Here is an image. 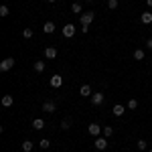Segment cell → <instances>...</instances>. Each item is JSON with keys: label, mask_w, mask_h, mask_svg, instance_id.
Segmentation results:
<instances>
[{"label": "cell", "mask_w": 152, "mask_h": 152, "mask_svg": "<svg viewBox=\"0 0 152 152\" xmlns=\"http://www.w3.org/2000/svg\"><path fill=\"white\" fill-rule=\"evenodd\" d=\"M85 2H94V0H85Z\"/></svg>", "instance_id": "obj_31"}, {"label": "cell", "mask_w": 152, "mask_h": 152, "mask_svg": "<svg viewBox=\"0 0 152 152\" xmlns=\"http://www.w3.org/2000/svg\"><path fill=\"white\" fill-rule=\"evenodd\" d=\"M107 8H110V10H116L118 8V0H107Z\"/></svg>", "instance_id": "obj_24"}, {"label": "cell", "mask_w": 152, "mask_h": 152, "mask_svg": "<svg viewBox=\"0 0 152 152\" xmlns=\"http://www.w3.org/2000/svg\"><path fill=\"white\" fill-rule=\"evenodd\" d=\"M71 10L75 12V14H83V6L79 2H73V4H71Z\"/></svg>", "instance_id": "obj_15"}, {"label": "cell", "mask_w": 152, "mask_h": 152, "mask_svg": "<svg viewBox=\"0 0 152 152\" xmlns=\"http://www.w3.org/2000/svg\"><path fill=\"white\" fill-rule=\"evenodd\" d=\"M8 6H6V4H2V6H0V16H8Z\"/></svg>", "instance_id": "obj_25"}, {"label": "cell", "mask_w": 152, "mask_h": 152, "mask_svg": "<svg viewBox=\"0 0 152 152\" xmlns=\"http://www.w3.org/2000/svg\"><path fill=\"white\" fill-rule=\"evenodd\" d=\"M136 107H138V102H136V99H130L128 102V110H136Z\"/></svg>", "instance_id": "obj_26"}, {"label": "cell", "mask_w": 152, "mask_h": 152, "mask_svg": "<svg viewBox=\"0 0 152 152\" xmlns=\"http://www.w3.org/2000/svg\"><path fill=\"white\" fill-rule=\"evenodd\" d=\"M112 112H114V116H118V118H120V116H124V112H126V107H124L122 104H116L114 107H112Z\"/></svg>", "instance_id": "obj_9"}, {"label": "cell", "mask_w": 152, "mask_h": 152, "mask_svg": "<svg viewBox=\"0 0 152 152\" xmlns=\"http://www.w3.org/2000/svg\"><path fill=\"white\" fill-rule=\"evenodd\" d=\"M134 59H136V61H142V59H144V49H136V51H134Z\"/></svg>", "instance_id": "obj_19"}, {"label": "cell", "mask_w": 152, "mask_h": 152, "mask_svg": "<svg viewBox=\"0 0 152 152\" xmlns=\"http://www.w3.org/2000/svg\"><path fill=\"white\" fill-rule=\"evenodd\" d=\"M102 126H99V124H89V126H87V132H89V134H91V136H95V138H97V136H99V134H102Z\"/></svg>", "instance_id": "obj_4"}, {"label": "cell", "mask_w": 152, "mask_h": 152, "mask_svg": "<svg viewBox=\"0 0 152 152\" xmlns=\"http://www.w3.org/2000/svg\"><path fill=\"white\" fill-rule=\"evenodd\" d=\"M12 104H14V97H12L10 94H6L4 97H2V105H4V107H10Z\"/></svg>", "instance_id": "obj_12"}, {"label": "cell", "mask_w": 152, "mask_h": 152, "mask_svg": "<svg viewBox=\"0 0 152 152\" xmlns=\"http://www.w3.org/2000/svg\"><path fill=\"white\" fill-rule=\"evenodd\" d=\"M39 146H41L43 150H47L49 146H51V140H47V138H43V140H39Z\"/></svg>", "instance_id": "obj_23"}, {"label": "cell", "mask_w": 152, "mask_h": 152, "mask_svg": "<svg viewBox=\"0 0 152 152\" xmlns=\"http://www.w3.org/2000/svg\"><path fill=\"white\" fill-rule=\"evenodd\" d=\"M146 47H148V49H152V39H148V41H146Z\"/></svg>", "instance_id": "obj_28"}, {"label": "cell", "mask_w": 152, "mask_h": 152, "mask_svg": "<svg viewBox=\"0 0 152 152\" xmlns=\"http://www.w3.org/2000/svg\"><path fill=\"white\" fill-rule=\"evenodd\" d=\"M94 146L97 150H105V148H107V138H105V136H97L95 142H94Z\"/></svg>", "instance_id": "obj_2"}, {"label": "cell", "mask_w": 152, "mask_h": 152, "mask_svg": "<svg viewBox=\"0 0 152 152\" xmlns=\"http://www.w3.org/2000/svg\"><path fill=\"white\" fill-rule=\"evenodd\" d=\"M61 85H63V77H61V75H53V77H51V87L59 89Z\"/></svg>", "instance_id": "obj_7"}, {"label": "cell", "mask_w": 152, "mask_h": 152, "mask_svg": "<svg viewBox=\"0 0 152 152\" xmlns=\"http://www.w3.org/2000/svg\"><path fill=\"white\" fill-rule=\"evenodd\" d=\"M146 4H148V6H150V8H152V0H146Z\"/></svg>", "instance_id": "obj_29"}, {"label": "cell", "mask_w": 152, "mask_h": 152, "mask_svg": "<svg viewBox=\"0 0 152 152\" xmlns=\"http://www.w3.org/2000/svg\"><path fill=\"white\" fill-rule=\"evenodd\" d=\"M140 20H142V24H150L152 23V12H142Z\"/></svg>", "instance_id": "obj_13"}, {"label": "cell", "mask_w": 152, "mask_h": 152, "mask_svg": "<svg viewBox=\"0 0 152 152\" xmlns=\"http://www.w3.org/2000/svg\"><path fill=\"white\" fill-rule=\"evenodd\" d=\"M102 134H104L105 138H110V136H112V134H114V128H112V126H105V128L102 130Z\"/></svg>", "instance_id": "obj_20"}, {"label": "cell", "mask_w": 152, "mask_h": 152, "mask_svg": "<svg viewBox=\"0 0 152 152\" xmlns=\"http://www.w3.org/2000/svg\"><path fill=\"white\" fill-rule=\"evenodd\" d=\"M126 2H130V0H126Z\"/></svg>", "instance_id": "obj_32"}, {"label": "cell", "mask_w": 152, "mask_h": 152, "mask_svg": "<svg viewBox=\"0 0 152 152\" xmlns=\"http://www.w3.org/2000/svg\"><path fill=\"white\" fill-rule=\"evenodd\" d=\"M94 18H95L94 12H83L81 14V24H87V26H89V24L94 23Z\"/></svg>", "instance_id": "obj_5"}, {"label": "cell", "mask_w": 152, "mask_h": 152, "mask_svg": "<svg viewBox=\"0 0 152 152\" xmlns=\"http://www.w3.org/2000/svg\"><path fill=\"white\" fill-rule=\"evenodd\" d=\"M33 128L35 130H43L45 128V122H43L41 118H37V120H33Z\"/></svg>", "instance_id": "obj_16"}, {"label": "cell", "mask_w": 152, "mask_h": 152, "mask_svg": "<svg viewBox=\"0 0 152 152\" xmlns=\"http://www.w3.org/2000/svg\"><path fill=\"white\" fill-rule=\"evenodd\" d=\"M136 148H138V150H146V148H148V142L146 140H138L136 142Z\"/></svg>", "instance_id": "obj_21"}, {"label": "cell", "mask_w": 152, "mask_h": 152, "mask_svg": "<svg viewBox=\"0 0 152 152\" xmlns=\"http://www.w3.org/2000/svg\"><path fill=\"white\" fill-rule=\"evenodd\" d=\"M57 57V49L55 47H47L45 49V59H55Z\"/></svg>", "instance_id": "obj_11"}, {"label": "cell", "mask_w": 152, "mask_h": 152, "mask_svg": "<svg viewBox=\"0 0 152 152\" xmlns=\"http://www.w3.org/2000/svg\"><path fill=\"white\" fill-rule=\"evenodd\" d=\"M104 97H105L104 94H94L91 95V105H102L104 104Z\"/></svg>", "instance_id": "obj_8"}, {"label": "cell", "mask_w": 152, "mask_h": 152, "mask_svg": "<svg viewBox=\"0 0 152 152\" xmlns=\"http://www.w3.org/2000/svg\"><path fill=\"white\" fill-rule=\"evenodd\" d=\"M150 152H152V150H150Z\"/></svg>", "instance_id": "obj_33"}, {"label": "cell", "mask_w": 152, "mask_h": 152, "mask_svg": "<svg viewBox=\"0 0 152 152\" xmlns=\"http://www.w3.org/2000/svg\"><path fill=\"white\" fill-rule=\"evenodd\" d=\"M23 37H24V39H31V37H33V31H31V28H24V31H23Z\"/></svg>", "instance_id": "obj_27"}, {"label": "cell", "mask_w": 152, "mask_h": 152, "mask_svg": "<svg viewBox=\"0 0 152 152\" xmlns=\"http://www.w3.org/2000/svg\"><path fill=\"white\" fill-rule=\"evenodd\" d=\"M75 31H77V26H75V24H65V26H63V37H67V39H71V37L75 35Z\"/></svg>", "instance_id": "obj_3"}, {"label": "cell", "mask_w": 152, "mask_h": 152, "mask_svg": "<svg viewBox=\"0 0 152 152\" xmlns=\"http://www.w3.org/2000/svg\"><path fill=\"white\" fill-rule=\"evenodd\" d=\"M33 146H35V144H33L31 140H24L23 142V150L24 152H31V150H33Z\"/></svg>", "instance_id": "obj_18"}, {"label": "cell", "mask_w": 152, "mask_h": 152, "mask_svg": "<svg viewBox=\"0 0 152 152\" xmlns=\"http://www.w3.org/2000/svg\"><path fill=\"white\" fill-rule=\"evenodd\" d=\"M69 128H71V118H65L61 122V130H69Z\"/></svg>", "instance_id": "obj_22"}, {"label": "cell", "mask_w": 152, "mask_h": 152, "mask_svg": "<svg viewBox=\"0 0 152 152\" xmlns=\"http://www.w3.org/2000/svg\"><path fill=\"white\" fill-rule=\"evenodd\" d=\"M47 2H57V0H47Z\"/></svg>", "instance_id": "obj_30"}, {"label": "cell", "mask_w": 152, "mask_h": 152, "mask_svg": "<svg viewBox=\"0 0 152 152\" xmlns=\"http://www.w3.org/2000/svg\"><path fill=\"white\" fill-rule=\"evenodd\" d=\"M79 95H83V97H91V87H89V85H87V83H85V85H81V89H79Z\"/></svg>", "instance_id": "obj_10"}, {"label": "cell", "mask_w": 152, "mask_h": 152, "mask_svg": "<svg viewBox=\"0 0 152 152\" xmlns=\"http://www.w3.org/2000/svg\"><path fill=\"white\" fill-rule=\"evenodd\" d=\"M45 67H47V65H45V61H35V71H37V73H43Z\"/></svg>", "instance_id": "obj_17"}, {"label": "cell", "mask_w": 152, "mask_h": 152, "mask_svg": "<svg viewBox=\"0 0 152 152\" xmlns=\"http://www.w3.org/2000/svg\"><path fill=\"white\" fill-rule=\"evenodd\" d=\"M43 110H45L47 114H53V112L57 110V104H55V102H51V99H47V102L43 104Z\"/></svg>", "instance_id": "obj_6"}, {"label": "cell", "mask_w": 152, "mask_h": 152, "mask_svg": "<svg viewBox=\"0 0 152 152\" xmlns=\"http://www.w3.org/2000/svg\"><path fill=\"white\" fill-rule=\"evenodd\" d=\"M43 33H47V35H51V33H55V24L51 23H45V26H43Z\"/></svg>", "instance_id": "obj_14"}, {"label": "cell", "mask_w": 152, "mask_h": 152, "mask_svg": "<svg viewBox=\"0 0 152 152\" xmlns=\"http://www.w3.org/2000/svg\"><path fill=\"white\" fill-rule=\"evenodd\" d=\"M12 67H14V59L12 57L2 59V63H0V71H2V73H4V71H10Z\"/></svg>", "instance_id": "obj_1"}]
</instances>
